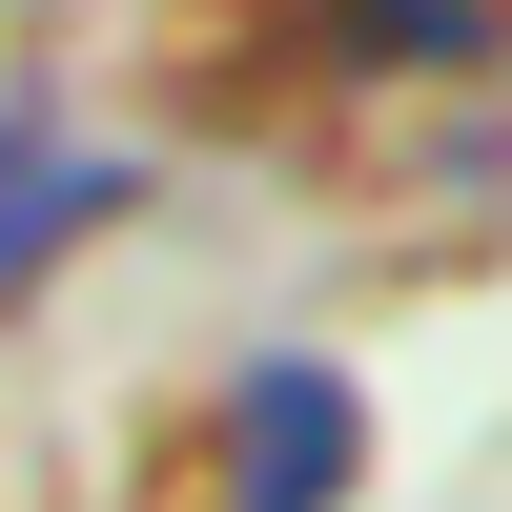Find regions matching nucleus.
<instances>
[{
  "label": "nucleus",
  "instance_id": "nucleus-1",
  "mask_svg": "<svg viewBox=\"0 0 512 512\" xmlns=\"http://www.w3.org/2000/svg\"><path fill=\"white\" fill-rule=\"evenodd\" d=\"M226 431V512H328L349 492V369H246Z\"/></svg>",
  "mask_w": 512,
  "mask_h": 512
},
{
  "label": "nucleus",
  "instance_id": "nucleus-2",
  "mask_svg": "<svg viewBox=\"0 0 512 512\" xmlns=\"http://www.w3.org/2000/svg\"><path fill=\"white\" fill-rule=\"evenodd\" d=\"M103 205H144L123 144H41V123H0V287H41L62 226H103Z\"/></svg>",
  "mask_w": 512,
  "mask_h": 512
},
{
  "label": "nucleus",
  "instance_id": "nucleus-3",
  "mask_svg": "<svg viewBox=\"0 0 512 512\" xmlns=\"http://www.w3.org/2000/svg\"><path fill=\"white\" fill-rule=\"evenodd\" d=\"M328 41H349V62H472L492 0H328Z\"/></svg>",
  "mask_w": 512,
  "mask_h": 512
}]
</instances>
